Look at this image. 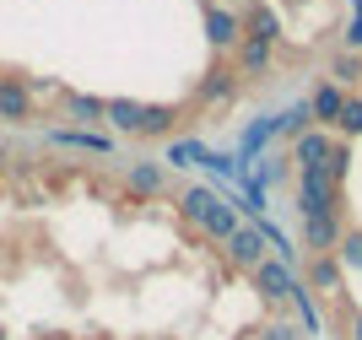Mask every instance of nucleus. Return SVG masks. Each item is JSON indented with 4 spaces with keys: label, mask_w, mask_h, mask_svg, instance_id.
Instances as JSON below:
<instances>
[{
    "label": "nucleus",
    "mask_w": 362,
    "mask_h": 340,
    "mask_svg": "<svg viewBox=\"0 0 362 340\" xmlns=\"http://www.w3.org/2000/svg\"><path fill=\"white\" fill-rule=\"evenodd\" d=\"M346 98H351V92L341 87V81H319V87H314V98H308V114H314L319 130H335V119H341Z\"/></svg>",
    "instance_id": "9"
},
{
    "label": "nucleus",
    "mask_w": 362,
    "mask_h": 340,
    "mask_svg": "<svg viewBox=\"0 0 362 340\" xmlns=\"http://www.w3.org/2000/svg\"><path fill=\"white\" fill-rule=\"evenodd\" d=\"M346 238V211H325V216H303V243L308 254H335Z\"/></svg>",
    "instance_id": "5"
},
{
    "label": "nucleus",
    "mask_w": 362,
    "mask_h": 340,
    "mask_svg": "<svg viewBox=\"0 0 362 340\" xmlns=\"http://www.w3.org/2000/svg\"><path fill=\"white\" fill-rule=\"evenodd\" d=\"M179 211H184V222L200 227V238H211V243H227V238L238 233V211L222 206L211 189H200V184H189V189L179 194Z\"/></svg>",
    "instance_id": "1"
},
{
    "label": "nucleus",
    "mask_w": 362,
    "mask_h": 340,
    "mask_svg": "<svg viewBox=\"0 0 362 340\" xmlns=\"http://www.w3.org/2000/svg\"><path fill=\"white\" fill-rule=\"evenodd\" d=\"M103 124H114L119 135H173V124H179V108H168V103H130V98H108Z\"/></svg>",
    "instance_id": "2"
},
{
    "label": "nucleus",
    "mask_w": 362,
    "mask_h": 340,
    "mask_svg": "<svg viewBox=\"0 0 362 340\" xmlns=\"http://www.w3.org/2000/svg\"><path fill=\"white\" fill-rule=\"evenodd\" d=\"M124 178H130V189L146 194V200H157V194L168 189V173L157 163H130V173H124Z\"/></svg>",
    "instance_id": "14"
},
{
    "label": "nucleus",
    "mask_w": 362,
    "mask_h": 340,
    "mask_svg": "<svg viewBox=\"0 0 362 340\" xmlns=\"http://www.w3.org/2000/svg\"><path fill=\"white\" fill-rule=\"evenodd\" d=\"M60 103H65V114L81 119V124H103V114H108V98H87V92H65Z\"/></svg>",
    "instance_id": "15"
},
{
    "label": "nucleus",
    "mask_w": 362,
    "mask_h": 340,
    "mask_svg": "<svg viewBox=\"0 0 362 340\" xmlns=\"http://www.w3.org/2000/svg\"><path fill=\"white\" fill-rule=\"evenodd\" d=\"M0 119H11V124H28V119H33L28 76H0Z\"/></svg>",
    "instance_id": "8"
},
{
    "label": "nucleus",
    "mask_w": 362,
    "mask_h": 340,
    "mask_svg": "<svg viewBox=\"0 0 362 340\" xmlns=\"http://www.w3.org/2000/svg\"><path fill=\"white\" fill-rule=\"evenodd\" d=\"M38 340H71V335H38Z\"/></svg>",
    "instance_id": "24"
},
{
    "label": "nucleus",
    "mask_w": 362,
    "mask_h": 340,
    "mask_svg": "<svg viewBox=\"0 0 362 340\" xmlns=\"http://www.w3.org/2000/svg\"><path fill=\"white\" fill-rule=\"evenodd\" d=\"M233 92H238V71H233V65H211V71L195 81L189 103H195V108H227V103H233Z\"/></svg>",
    "instance_id": "4"
},
{
    "label": "nucleus",
    "mask_w": 362,
    "mask_h": 340,
    "mask_svg": "<svg viewBox=\"0 0 362 340\" xmlns=\"http://www.w3.org/2000/svg\"><path fill=\"white\" fill-rule=\"evenodd\" d=\"M206 38H211V49H233V44L243 38V16L233 11V6L206 0Z\"/></svg>",
    "instance_id": "6"
},
{
    "label": "nucleus",
    "mask_w": 362,
    "mask_h": 340,
    "mask_svg": "<svg viewBox=\"0 0 362 340\" xmlns=\"http://www.w3.org/2000/svg\"><path fill=\"white\" fill-rule=\"evenodd\" d=\"M6 168H11V146H6V141H0V173H6Z\"/></svg>",
    "instance_id": "23"
},
{
    "label": "nucleus",
    "mask_w": 362,
    "mask_h": 340,
    "mask_svg": "<svg viewBox=\"0 0 362 340\" xmlns=\"http://www.w3.org/2000/svg\"><path fill=\"white\" fill-rule=\"evenodd\" d=\"M227 265L259 270L265 265V233H259V227H238V233L227 238Z\"/></svg>",
    "instance_id": "7"
},
{
    "label": "nucleus",
    "mask_w": 362,
    "mask_h": 340,
    "mask_svg": "<svg viewBox=\"0 0 362 340\" xmlns=\"http://www.w3.org/2000/svg\"><path fill=\"white\" fill-rule=\"evenodd\" d=\"M265 135H271V119H255V124H249V135H243V157H255Z\"/></svg>",
    "instance_id": "21"
},
{
    "label": "nucleus",
    "mask_w": 362,
    "mask_h": 340,
    "mask_svg": "<svg viewBox=\"0 0 362 340\" xmlns=\"http://www.w3.org/2000/svg\"><path fill=\"white\" fill-rule=\"evenodd\" d=\"M330 151H335V130H303L292 141V163H298V173L303 168H325Z\"/></svg>",
    "instance_id": "10"
},
{
    "label": "nucleus",
    "mask_w": 362,
    "mask_h": 340,
    "mask_svg": "<svg viewBox=\"0 0 362 340\" xmlns=\"http://www.w3.org/2000/svg\"><path fill=\"white\" fill-rule=\"evenodd\" d=\"M243 38H259V44H281V38H287V33H281V16L271 11V6H249V11H243Z\"/></svg>",
    "instance_id": "13"
},
{
    "label": "nucleus",
    "mask_w": 362,
    "mask_h": 340,
    "mask_svg": "<svg viewBox=\"0 0 362 340\" xmlns=\"http://www.w3.org/2000/svg\"><path fill=\"white\" fill-rule=\"evenodd\" d=\"M330 81H341V87H346V81H362V59L351 54V49L335 54V76H330Z\"/></svg>",
    "instance_id": "20"
},
{
    "label": "nucleus",
    "mask_w": 362,
    "mask_h": 340,
    "mask_svg": "<svg viewBox=\"0 0 362 340\" xmlns=\"http://www.w3.org/2000/svg\"><path fill=\"white\" fill-rule=\"evenodd\" d=\"M168 163H179V168H189V163H211V151L200 146V141H173V146H168Z\"/></svg>",
    "instance_id": "19"
},
{
    "label": "nucleus",
    "mask_w": 362,
    "mask_h": 340,
    "mask_svg": "<svg viewBox=\"0 0 362 340\" xmlns=\"http://www.w3.org/2000/svg\"><path fill=\"white\" fill-rule=\"evenodd\" d=\"M298 211H303V216L341 211V184H335L325 168H303V173H298Z\"/></svg>",
    "instance_id": "3"
},
{
    "label": "nucleus",
    "mask_w": 362,
    "mask_h": 340,
    "mask_svg": "<svg viewBox=\"0 0 362 340\" xmlns=\"http://www.w3.org/2000/svg\"><path fill=\"white\" fill-rule=\"evenodd\" d=\"M346 49H351V54H357V49H362V16H357V22H351V33H346Z\"/></svg>",
    "instance_id": "22"
},
{
    "label": "nucleus",
    "mask_w": 362,
    "mask_h": 340,
    "mask_svg": "<svg viewBox=\"0 0 362 340\" xmlns=\"http://www.w3.org/2000/svg\"><path fill=\"white\" fill-rule=\"evenodd\" d=\"M49 146H76V151H92V157H114V141L98 130H81V124H60L49 130Z\"/></svg>",
    "instance_id": "11"
},
{
    "label": "nucleus",
    "mask_w": 362,
    "mask_h": 340,
    "mask_svg": "<svg viewBox=\"0 0 362 340\" xmlns=\"http://www.w3.org/2000/svg\"><path fill=\"white\" fill-rule=\"evenodd\" d=\"M335 265H341V276H346V270H362V233L357 227H346L341 249H335Z\"/></svg>",
    "instance_id": "16"
},
{
    "label": "nucleus",
    "mask_w": 362,
    "mask_h": 340,
    "mask_svg": "<svg viewBox=\"0 0 362 340\" xmlns=\"http://www.w3.org/2000/svg\"><path fill=\"white\" fill-rule=\"evenodd\" d=\"M271 44H259V38H238V44H233V71L238 76H249V81H259V76L271 71Z\"/></svg>",
    "instance_id": "12"
},
{
    "label": "nucleus",
    "mask_w": 362,
    "mask_h": 340,
    "mask_svg": "<svg viewBox=\"0 0 362 340\" xmlns=\"http://www.w3.org/2000/svg\"><path fill=\"white\" fill-rule=\"evenodd\" d=\"M335 135H341V141H357L362 135V98H346V108L335 119Z\"/></svg>",
    "instance_id": "18"
},
{
    "label": "nucleus",
    "mask_w": 362,
    "mask_h": 340,
    "mask_svg": "<svg viewBox=\"0 0 362 340\" xmlns=\"http://www.w3.org/2000/svg\"><path fill=\"white\" fill-rule=\"evenodd\" d=\"M308 119H314V114H308V103H298V108H287V114H276L271 130H281V135H292V141H298V135L308 130Z\"/></svg>",
    "instance_id": "17"
}]
</instances>
